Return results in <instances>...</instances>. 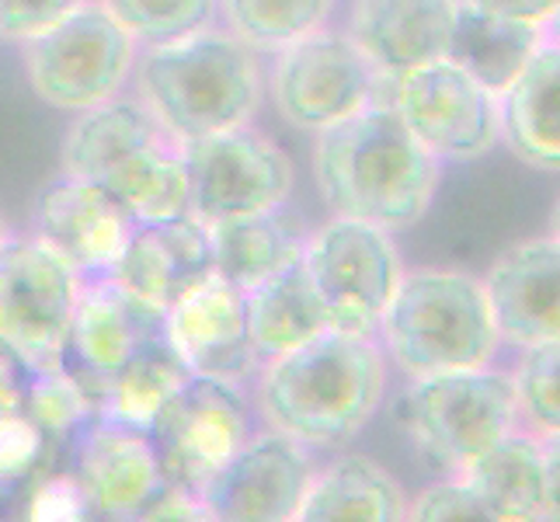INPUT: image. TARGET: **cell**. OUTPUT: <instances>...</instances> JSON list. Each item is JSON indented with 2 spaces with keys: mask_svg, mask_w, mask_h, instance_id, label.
Returning <instances> with one entry per match:
<instances>
[{
  "mask_svg": "<svg viewBox=\"0 0 560 522\" xmlns=\"http://www.w3.org/2000/svg\"><path fill=\"white\" fill-rule=\"evenodd\" d=\"M386 397V356L376 335L327 327L255 373V411L311 450H338L373 421Z\"/></svg>",
  "mask_w": 560,
  "mask_h": 522,
  "instance_id": "1",
  "label": "cell"
},
{
  "mask_svg": "<svg viewBox=\"0 0 560 522\" xmlns=\"http://www.w3.org/2000/svg\"><path fill=\"white\" fill-rule=\"evenodd\" d=\"M314 182L331 217L400 234L432 209L442 161L415 140L390 102H370L317 132Z\"/></svg>",
  "mask_w": 560,
  "mask_h": 522,
  "instance_id": "2",
  "label": "cell"
},
{
  "mask_svg": "<svg viewBox=\"0 0 560 522\" xmlns=\"http://www.w3.org/2000/svg\"><path fill=\"white\" fill-rule=\"evenodd\" d=\"M132 88L153 119L178 143L244 126L265 98V63L255 46L223 25L158 46H140Z\"/></svg>",
  "mask_w": 560,
  "mask_h": 522,
  "instance_id": "3",
  "label": "cell"
},
{
  "mask_svg": "<svg viewBox=\"0 0 560 522\" xmlns=\"http://www.w3.org/2000/svg\"><path fill=\"white\" fill-rule=\"evenodd\" d=\"M63 171L98 185L137 223L188 212L182 143L137 98L77 112L63 137Z\"/></svg>",
  "mask_w": 560,
  "mask_h": 522,
  "instance_id": "4",
  "label": "cell"
},
{
  "mask_svg": "<svg viewBox=\"0 0 560 522\" xmlns=\"http://www.w3.org/2000/svg\"><path fill=\"white\" fill-rule=\"evenodd\" d=\"M376 338L408 380L494 366L501 348L485 286L453 268H404Z\"/></svg>",
  "mask_w": 560,
  "mask_h": 522,
  "instance_id": "5",
  "label": "cell"
},
{
  "mask_svg": "<svg viewBox=\"0 0 560 522\" xmlns=\"http://www.w3.org/2000/svg\"><path fill=\"white\" fill-rule=\"evenodd\" d=\"M394 415L439 474H463L498 439L518 429L512 376L494 366L408 380Z\"/></svg>",
  "mask_w": 560,
  "mask_h": 522,
  "instance_id": "6",
  "label": "cell"
},
{
  "mask_svg": "<svg viewBox=\"0 0 560 522\" xmlns=\"http://www.w3.org/2000/svg\"><path fill=\"white\" fill-rule=\"evenodd\" d=\"M137 49V38L98 0L73 8L46 32L22 43L32 91L46 105L70 115L126 94Z\"/></svg>",
  "mask_w": 560,
  "mask_h": 522,
  "instance_id": "7",
  "label": "cell"
},
{
  "mask_svg": "<svg viewBox=\"0 0 560 522\" xmlns=\"http://www.w3.org/2000/svg\"><path fill=\"white\" fill-rule=\"evenodd\" d=\"M265 91H272L276 112L293 129L320 132L370 102H383L386 77L373 70L345 28L324 25L272 53Z\"/></svg>",
  "mask_w": 560,
  "mask_h": 522,
  "instance_id": "8",
  "label": "cell"
},
{
  "mask_svg": "<svg viewBox=\"0 0 560 522\" xmlns=\"http://www.w3.org/2000/svg\"><path fill=\"white\" fill-rule=\"evenodd\" d=\"M188 212L199 223L279 209L293 196V158L250 123L182 143Z\"/></svg>",
  "mask_w": 560,
  "mask_h": 522,
  "instance_id": "9",
  "label": "cell"
},
{
  "mask_svg": "<svg viewBox=\"0 0 560 522\" xmlns=\"http://www.w3.org/2000/svg\"><path fill=\"white\" fill-rule=\"evenodd\" d=\"M300 258L331 327L376 335V324L404 276V258L390 230L331 217L306 234Z\"/></svg>",
  "mask_w": 560,
  "mask_h": 522,
  "instance_id": "10",
  "label": "cell"
},
{
  "mask_svg": "<svg viewBox=\"0 0 560 522\" xmlns=\"http://www.w3.org/2000/svg\"><path fill=\"white\" fill-rule=\"evenodd\" d=\"M81 279L32 234L0 244V341L28 373L67 366V335Z\"/></svg>",
  "mask_w": 560,
  "mask_h": 522,
  "instance_id": "11",
  "label": "cell"
},
{
  "mask_svg": "<svg viewBox=\"0 0 560 522\" xmlns=\"http://www.w3.org/2000/svg\"><path fill=\"white\" fill-rule=\"evenodd\" d=\"M383 102L435 161H477L498 147V94L456 67L450 56L390 77Z\"/></svg>",
  "mask_w": 560,
  "mask_h": 522,
  "instance_id": "12",
  "label": "cell"
},
{
  "mask_svg": "<svg viewBox=\"0 0 560 522\" xmlns=\"http://www.w3.org/2000/svg\"><path fill=\"white\" fill-rule=\"evenodd\" d=\"M255 429V401L244 394V386L188 376L150 425V439L164 480L202 491Z\"/></svg>",
  "mask_w": 560,
  "mask_h": 522,
  "instance_id": "13",
  "label": "cell"
},
{
  "mask_svg": "<svg viewBox=\"0 0 560 522\" xmlns=\"http://www.w3.org/2000/svg\"><path fill=\"white\" fill-rule=\"evenodd\" d=\"M314 471L311 446L265 425L250 432L244 446L209 477L199 498L209 519L285 522L296 519Z\"/></svg>",
  "mask_w": 560,
  "mask_h": 522,
  "instance_id": "14",
  "label": "cell"
},
{
  "mask_svg": "<svg viewBox=\"0 0 560 522\" xmlns=\"http://www.w3.org/2000/svg\"><path fill=\"white\" fill-rule=\"evenodd\" d=\"M137 220L108 192L73 174L52 178L32 206V237L73 268L77 279L112 276Z\"/></svg>",
  "mask_w": 560,
  "mask_h": 522,
  "instance_id": "15",
  "label": "cell"
},
{
  "mask_svg": "<svg viewBox=\"0 0 560 522\" xmlns=\"http://www.w3.org/2000/svg\"><path fill=\"white\" fill-rule=\"evenodd\" d=\"M164 338V311L126 289L115 276L81 279L67 335V370L98 401L102 383Z\"/></svg>",
  "mask_w": 560,
  "mask_h": 522,
  "instance_id": "16",
  "label": "cell"
},
{
  "mask_svg": "<svg viewBox=\"0 0 560 522\" xmlns=\"http://www.w3.org/2000/svg\"><path fill=\"white\" fill-rule=\"evenodd\" d=\"M164 341L191 376H212L244 386L258 373V352L247 335L244 293L220 272L164 311Z\"/></svg>",
  "mask_w": 560,
  "mask_h": 522,
  "instance_id": "17",
  "label": "cell"
},
{
  "mask_svg": "<svg viewBox=\"0 0 560 522\" xmlns=\"http://www.w3.org/2000/svg\"><path fill=\"white\" fill-rule=\"evenodd\" d=\"M63 460L98 519H140L147 501L167 485L150 432L102 415L73 439Z\"/></svg>",
  "mask_w": 560,
  "mask_h": 522,
  "instance_id": "18",
  "label": "cell"
},
{
  "mask_svg": "<svg viewBox=\"0 0 560 522\" xmlns=\"http://www.w3.org/2000/svg\"><path fill=\"white\" fill-rule=\"evenodd\" d=\"M501 345L560 341V244L529 237L501 251L480 279Z\"/></svg>",
  "mask_w": 560,
  "mask_h": 522,
  "instance_id": "19",
  "label": "cell"
},
{
  "mask_svg": "<svg viewBox=\"0 0 560 522\" xmlns=\"http://www.w3.org/2000/svg\"><path fill=\"white\" fill-rule=\"evenodd\" d=\"M485 501L491 522L557 519L560 509V450L557 439L512 429L459 474Z\"/></svg>",
  "mask_w": 560,
  "mask_h": 522,
  "instance_id": "20",
  "label": "cell"
},
{
  "mask_svg": "<svg viewBox=\"0 0 560 522\" xmlns=\"http://www.w3.org/2000/svg\"><path fill=\"white\" fill-rule=\"evenodd\" d=\"M459 0H349L345 35L380 77H400L450 49Z\"/></svg>",
  "mask_w": 560,
  "mask_h": 522,
  "instance_id": "21",
  "label": "cell"
},
{
  "mask_svg": "<svg viewBox=\"0 0 560 522\" xmlns=\"http://www.w3.org/2000/svg\"><path fill=\"white\" fill-rule=\"evenodd\" d=\"M212 272L217 268H212L206 223H199L191 212H182V217L137 223L112 276L158 311H167Z\"/></svg>",
  "mask_w": 560,
  "mask_h": 522,
  "instance_id": "22",
  "label": "cell"
},
{
  "mask_svg": "<svg viewBox=\"0 0 560 522\" xmlns=\"http://www.w3.org/2000/svg\"><path fill=\"white\" fill-rule=\"evenodd\" d=\"M498 140L518 161L557 174L560 167V49L557 38L498 94Z\"/></svg>",
  "mask_w": 560,
  "mask_h": 522,
  "instance_id": "23",
  "label": "cell"
},
{
  "mask_svg": "<svg viewBox=\"0 0 560 522\" xmlns=\"http://www.w3.org/2000/svg\"><path fill=\"white\" fill-rule=\"evenodd\" d=\"M550 28L553 25L491 14L459 0L446 56L456 67L467 70L474 81L501 94L526 70L533 56L550 43Z\"/></svg>",
  "mask_w": 560,
  "mask_h": 522,
  "instance_id": "24",
  "label": "cell"
},
{
  "mask_svg": "<svg viewBox=\"0 0 560 522\" xmlns=\"http://www.w3.org/2000/svg\"><path fill=\"white\" fill-rule=\"evenodd\" d=\"M209 247H212V268L234 282L241 293L261 279L276 276L279 268L296 262L306 244V223L293 217L285 206L250 212V217H230L206 223Z\"/></svg>",
  "mask_w": 560,
  "mask_h": 522,
  "instance_id": "25",
  "label": "cell"
},
{
  "mask_svg": "<svg viewBox=\"0 0 560 522\" xmlns=\"http://www.w3.org/2000/svg\"><path fill=\"white\" fill-rule=\"evenodd\" d=\"M408 512L400 480L365 453H345L314 471L296 519L303 522H397Z\"/></svg>",
  "mask_w": 560,
  "mask_h": 522,
  "instance_id": "26",
  "label": "cell"
},
{
  "mask_svg": "<svg viewBox=\"0 0 560 522\" xmlns=\"http://www.w3.org/2000/svg\"><path fill=\"white\" fill-rule=\"evenodd\" d=\"M244 311L250 345H255L261 362L331 327V317H327L317 289L303 268V258L289 262L276 276L250 286L244 293Z\"/></svg>",
  "mask_w": 560,
  "mask_h": 522,
  "instance_id": "27",
  "label": "cell"
},
{
  "mask_svg": "<svg viewBox=\"0 0 560 522\" xmlns=\"http://www.w3.org/2000/svg\"><path fill=\"white\" fill-rule=\"evenodd\" d=\"M191 373L182 366V359L171 352L164 338L140 348L122 370H115L98 391V415L132 425V429L150 432L158 421L171 394L188 380Z\"/></svg>",
  "mask_w": 560,
  "mask_h": 522,
  "instance_id": "28",
  "label": "cell"
},
{
  "mask_svg": "<svg viewBox=\"0 0 560 522\" xmlns=\"http://www.w3.org/2000/svg\"><path fill=\"white\" fill-rule=\"evenodd\" d=\"M341 0H220V25L258 53H276L293 38L335 22Z\"/></svg>",
  "mask_w": 560,
  "mask_h": 522,
  "instance_id": "29",
  "label": "cell"
},
{
  "mask_svg": "<svg viewBox=\"0 0 560 522\" xmlns=\"http://www.w3.org/2000/svg\"><path fill=\"white\" fill-rule=\"evenodd\" d=\"M22 411L43 429L49 442V456H67L73 439L98 418V401L77 380L67 366L52 373H32L25 386Z\"/></svg>",
  "mask_w": 560,
  "mask_h": 522,
  "instance_id": "30",
  "label": "cell"
},
{
  "mask_svg": "<svg viewBox=\"0 0 560 522\" xmlns=\"http://www.w3.org/2000/svg\"><path fill=\"white\" fill-rule=\"evenodd\" d=\"M512 376L518 429L539 439H557L560 429V341L518 348Z\"/></svg>",
  "mask_w": 560,
  "mask_h": 522,
  "instance_id": "31",
  "label": "cell"
},
{
  "mask_svg": "<svg viewBox=\"0 0 560 522\" xmlns=\"http://www.w3.org/2000/svg\"><path fill=\"white\" fill-rule=\"evenodd\" d=\"M137 46H158L220 25V0H98Z\"/></svg>",
  "mask_w": 560,
  "mask_h": 522,
  "instance_id": "32",
  "label": "cell"
},
{
  "mask_svg": "<svg viewBox=\"0 0 560 522\" xmlns=\"http://www.w3.org/2000/svg\"><path fill=\"white\" fill-rule=\"evenodd\" d=\"M46 463L49 442L43 429L22 408L0 415V501L25 491Z\"/></svg>",
  "mask_w": 560,
  "mask_h": 522,
  "instance_id": "33",
  "label": "cell"
},
{
  "mask_svg": "<svg viewBox=\"0 0 560 522\" xmlns=\"http://www.w3.org/2000/svg\"><path fill=\"white\" fill-rule=\"evenodd\" d=\"M25 515L35 522H81L91 519V509L70 471H49L32 477Z\"/></svg>",
  "mask_w": 560,
  "mask_h": 522,
  "instance_id": "34",
  "label": "cell"
},
{
  "mask_svg": "<svg viewBox=\"0 0 560 522\" xmlns=\"http://www.w3.org/2000/svg\"><path fill=\"white\" fill-rule=\"evenodd\" d=\"M404 519L439 522V519H491V515L467 480L459 474H446L442 480H435V485L424 488L415 501H408Z\"/></svg>",
  "mask_w": 560,
  "mask_h": 522,
  "instance_id": "35",
  "label": "cell"
},
{
  "mask_svg": "<svg viewBox=\"0 0 560 522\" xmlns=\"http://www.w3.org/2000/svg\"><path fill=\"white\" fill-rule=\"evenodd\" d=\"M81 4L88 0H0V38L22 46Z\"/></svg>",
  "mask_w": 560,
  "mask_h": 522,
  "instance_id": "36",
  "label": "cell"
},
{
  "mask_svg": "<svg viewBox=\"0 0 560 522\" xmlns=\"http://www.w3.org/2000/svg\"><path fill=\"white\" fill-rule=\"evenodd\" d=\"M140 519H209L199 491H188L182 485H167L147 501V509L140 512Z\"/></svg>",
  "mask_w": 560,
  "mask_h": 522,
  "instance_id": "37",
  "label": "cell"
},
{
  "mask_svg": "<svg viewBox=\"0 0 560 522\" xmlns=\"http://www.w3.org/2000/svg\"><path fill=\"white\" fill-rule=\"evenodd\" d=\"M467 4L491 11V14H509V18H523V22H539V25H553L560 0H467Z\"/></svg>",
  "mask_w": 560,
  "mask_h": 522,
  "instance_id": "38",
  "label": "cell"
},
{
  "mask_svg": "<svg viewBox=\"0 0 560 522\" xmlns=\"http://www.w3.org/2000/svg\"><path fill=\"white\" fill-rule=\"evenodd\" d=\"M28 376L32 373L25 370V362L18 359L4 341H0V415L22 408Z\"/></svg>",
  "mask_w": 560,
  "mask_h": 522,
  "instance_id": "39",
  "label": "cell"
},
{
  "mask_svg": "<svg viewBox=\"0 0 560 522\" xmlns=\"http://www.w3.org/2000/svg\"><path fill=\"white\" fill-rule=\"evenodd\" d=\"M14 234V230H11V223H8V217H4V212H0V244H4L8 237Z\"/></svg>",
  "mask_w": 560,
  "mask_h": 522,
  "instance_id": "40",
  "label": "cell"
}]
</instances>
